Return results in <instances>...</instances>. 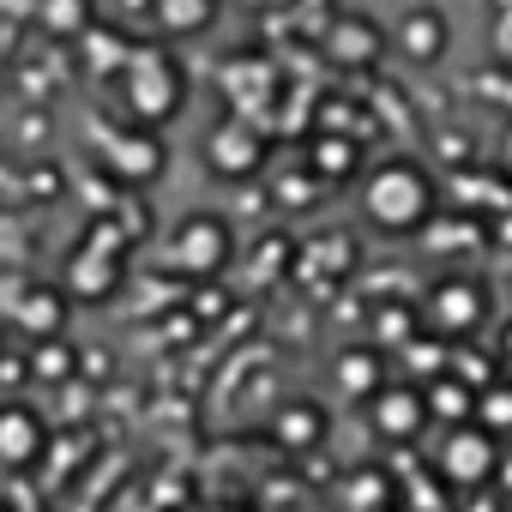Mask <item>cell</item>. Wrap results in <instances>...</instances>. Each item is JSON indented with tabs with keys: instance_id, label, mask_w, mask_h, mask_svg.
I'll return each instance as SVG.
<instances>
[{
	"instance_id": "cell-1",
	"label": "cell",
	"mask_w": 512,
	"mask_h": 512,
	"mask_svg": "<svg viewBox=\"0 0 512 512\" xmlns=\"http://www.w3.org/2000/svg\"><path fill=\"white\" fill-rule=\"evenodd\" d=\"M440 193H434V175L416 163V157H392L380 163L368 181H362V217L386 235H410L434 217Z\"/></svg>"
},
{
	"instance_id": "cell-2",
	"label": "cell",
	"mask_w": 512,
	"mask_h": 512,
	"mask_svg": "<svg viewBox=\"0 0 512 512\" xmlns=\"http://www.w3.org/2000/svg\"><path fill=\"white\" fill-rule=\"evenodd\" d=\"M181 97H187V79H181V67H175L163 49H145V55L127 61V73H121V103H127L133 121L157 127V121H169V115L181 109Z\"/></svg>"
},
{
	"instance_id": "cell-3",
	"label": "cell",
	"mask_w": 512,
	"mask_h": 512,
	"mask_svg": "<svg viewBox=\"0 0 512 512\" xmlns=\"http://www.w3.org/2000/svg\"><path fill=\"white\" fill-rule=\"evenodd\" d=\"M169 260L187 272V278H217L229 260H235V235L223 217H187L169 241Z\"/></svg>"
},
{
	"instance_id": "cell-4",
	"label": "cell",
	"mask_w": 512,
	"mask_h": 512,
	"mask_svg": "<svg viewBox=\"0 0 512 512\" xmlns=\"http://www.w3.org/2000/svg\"><path fill=\"white\" fill-rule=\"evenodd\" d=\"M482 314H488V290H482L476 278H440V284L428 290V302H422V320H428L434 332H446V338L470 332Z\"/></svg>"
},
{
	"instance_id": "cell-5",
	"label": "cell",
	"mask_w": 512,
	"mask_h": 512,
	"mask_svg": "<svg viewBox=\"0 0 512 512\" xmlns=\"http://www.w3.org/2000/svg\"><path fill=\"white\" fill-rule=\"evenodd\" d=\"M494 458H500V446H494V434H488V428H464V422H458V428L440 440V476H446V482H458V488L488 482Z\"/></svg>"
},
{
	"instance_id": "cell-6",
	"label": "cell",
	"mask_w": 512,
	"mask_h": 512,
	"mask_svg": "<svg viewBox=\"0 0 512 512\" xmlns=\"http://www.w3.org/2000/svg\"><path fill=\"white\" fill-rule=\"evenodd\" d=\"M205 163H211L217 175H253V169L266 163V139H260V127H247L241 115L217 121L211 139H205Z\"/></svg>"
},
{
	"instance_id": "cell-7",
	"label": "cell",
	"mask_w": 512,
	"mask_h": 512,
	"mask_svg": "<svg viewBox=\"0 0 512 512\" xmlns=\"http://www.w3.org/2000/svg\"><path fill=\"white\" fill-rule=\"evenodd\" d=\"M103 163H109L121 181H145V175L163 169V139H157L145 121H133V127H121V133H103Z\"/></svg>"
},
{
	"instance_id": "cell-8",
	"label": "cell",
	"mask_w": 512,
	"mask_h": 512,
	"mask_svg": "<svg viewBox=\"0 0 512 512\" xmlns=\"http://www.w3.org/2000/svg\"><path fill=\"white\" fill-rule=\"evenodd\" d=\"M374 428H380V440L410 446V440L428 428V398H422L416 386H380V392H374Z\"/></svg>"
},
{
	"instance_id": "cell-9",
	"label": "cell",
	"mask_w": 512,
	"mask_h": 512,
	"mask_svg": "<svg viewBox=\"0 0 512 512\" xmlns=\"http://www.w3.org/2000/svg\"><path fill=\"white\" fill-rule=\"evenodd\" d=\"M43 446H49V428H43V416L31 404H7V410H0V464H7V470L37 464Z\"/></svg>"
},
{
	"instance_id": "cell-10",
	"label": "cell",
	"mask_w": 512,
	"mask_h": 512,
	"mask_svg": "<svg viewBox=\"0 0 512 512\" xmlns=\"http://www.w3.org/2000/svg\"><path fill=\"white\" fill-rule=\"evenodd\" d=\"M398 55H410V61H440L446 55V43H452V31H446V19H440V7H410L404 19H398Z\"/></svg>"
},
{
	"instance_id": "cell-11",
	"label": "cell",
	"mask_w": 512,
	"mask_h": 512,
	"mask_svg": "<svg viewBox=\"0 0 512 512\" xmlns=\"http://www.w3.org/2000/svg\"><path fill=\"white\" fill-rule=\"evenodd\" d=\"M332 61H344V67H374L380 55H386V31L374 25V19H362V13H350V19H338L332 25Z\"/></svg>"
},
{
	"instance_id": "cell-12",
	"label": "cell",
	"mask_w": 512,
	"mask_h": 512,
	"mask_svg": "<svg viewBox=\"0 0 512 512\" xmlns=\"http://www.w3.org/2000/svg\"><path fill=\"white\" fill-rule=\"evenodd\" d=\"M272 434H278V446L308 452V446H320V440H326V410H320L314 398H296V404H284V410H278Z\"/></svg>"
},
{
	"instance_id": "cell-13",
	"label": "cell",
	"mask_w": 512,
	"mask_h": 512,
	"mask_svg": "<svg viewBox=\"0 0 512 512\" xmlns=\"http://www.w3.org/2000/svg\"><path fill=\"white\" fill-rule=\"evenodd\" d=\"M308 169H314L320 181H350V175L362 169V145H356V139H338V133H320L314 151H308Z\"/></svg>"
},
{
	"instance_id": "cell-14",
	"label": "cell",
	"mask_w": 512,
	"mask_h": 512,
	"mask_svg": "<svg viewBox=\"0 0 512 512\" xmlns=\"http://www.w3.org/2000/svg\"><path fill=\"white\" fill-rule=\"evenodd\" d=\"M338 500H344V512H380V506H392V482L380 470H356L338 482Z\"/></svg>"
},
{
	"instance_id": "cell-15",
	"label": "cell",
	"mask_w": 512,
	"mask_h": 512,
	"mask_svg": "<svg viewBox=\"0 0 512 512\" xmlns=\"http://www.w3.org/2000/svg\"><path fill=\"white\" fill-rule=\"evenodd\" d=\"M217 19V0H157V25L169 37H193Z\"/></svg>"
},
{
	"instance_id": "cell-16",
	"label": "cell",
	"mask_w": 512,
	"mask_h": 512,
	"mask_svg": "<svg viewBox=\"0 0 512 512\" xmlns=\"http://www.w3.org/2000/svg\"><path fill=\"white\" fill-rule=\"evenodd\" d=\"M338 386L350 392V398H374L386 380H380V356L374 350H350V356H338Z\"/></svg>"
},
{
	"instance_id": "cell-17",
	"label": "cell",
	"mask_w": 512,
	"mask_h": 512,
	"mask_svg": "<svg viewBox=\"0 0 512 512\" xmlns=\"http://www.w3.org/2000/svg\"><path fill=\"white\" fill-rule=\"evenodd\" d=\"M422 398H428V422H470V416H476V398H470V386H458V380H434Z\"/></svg>"
},
{
	"instance_id": "cell-18",
	"label": "cell",
	"mask_w": 512,
	"mask_h": 512,
	"mask_svg": "<svg viewBox=\"0 0 512 512\" xmlns=\"http://www.w3.org/2000/svg\"><path fill=\"white\" fill-rule=\"evenodd\" d=\"M476 416H482V428H488V434H506V428H512V386L482 392V398H476Z\"/></svg>"
},
{
	"instance_id": "cell-19",
	"label": "cell",
	"mask_w": 512,
	"mask_h": 512,
	"mask_svg": "<svg viewBox=\"0 0 512 512\" xmlns=\"http://www.w3.org/2000/svg\"><path fill=\"white\" fill-rule=\"evenodd\" d=\"M350 247H356L350 235H326V241H314V247H308V266H326V272H350V260H356Z\"/></svg>"
},
{
	"instance_id": "cell-20",
	"label": "cell",
	"mask_w": 512,
	"mask_h": 512,
	"mask_svg": "<svg viewBox=\"0 0 512 512\" xmlns=\"http://www.w3.org/2000/svg\"><path fill=\"white\" fill-rule=\"evenodd\" d=\"M500 163L512 169V121H506V133H500Z\"/></svg>"
},
{
	"instance_id": "cell-21",
	"label": "cell",
	"mask_w": 512,
	"mask_h": 512,
	"mask_svg": "<svg viewBox=\"0 0 512 512\" xmlns=\"http://www.w3.org/2000/svg\"><path fill=\"white\" fill-rule=\"evenodd\" d=\"M0 512H13V506H7V500H0Z\"/></svg>"
}]
</instances>
